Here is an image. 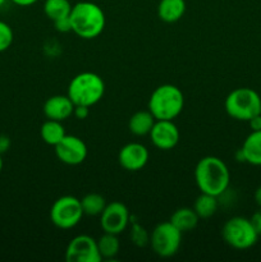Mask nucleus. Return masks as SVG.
Listing matches in <instances>:
<instances>
[{
    "label": "nucleus",
    "mask_w": 261,
    "mask_h": 262,
    "mask_svg": "<svg viewBox=\"0 0 261 262\" xmlns=\"http://www.w3.org/2000/svg\"><path fill=\"white\" fill-rule=\"evenodd\" d=\"M194 181L200 192L220 197L229 187V169L222 159L216 156H205L197 163Z\"/></svg>",
    "instance_id": "1"
},
{
    "label": "nucleus",
    "mask_w": 261,
    "mask_h": 262,
    "mask_svg": "<svg viewBox=\"0 0 261 262\" xmlns=\"http://www.w3.org/2000/svg\"><path fill=\"white\" fill-rule=\"evenodd\" d=\"M72 32L84 40H92L100 36L106 25L105 13L92 2H79L72 7L71 14Z\"/></svg>",
    "instance_id": "2"
},
{
    "label": "nucleus",
    "mask_w": 261,
    "mask_h": 262,
    "mask_svg": "<svg viewBox=\"0 0 261 262\" xmlns=\"http://www.w3.org/2000/svg\"><path fill=\"white\" fill-rule=\"evenodd\" d=\"M184 96L181 89L174 84H161L156 87L148 99L147 109L156 120H173L182 113Z\"/></svg>",
    "instance_id": "3"
},
{
    "label": "nucleus",
    "mask_w": 261,
    "mask_h": 262,
    "mask_svg": "<svg viewBox=\"0 0 261 262\" xmlns=\"http://www.w3.org/2000/svg\"><path fill=\"white\" fill-rule=\"evenodd\" d=\"M105 94L104 79L94 72H82L72 78L67 95L74 105L94 106Z\"/></svg>",
    "instance_id": "4"
},
{
    "label": "nucleus",
    "mask_w": 261,
    "mask_h": 262,
    "mask_svg": "<svg viewBox=\"0 0 261 262\" xmlns=\"http://www.w3.org/2000/svg\"><path fill=\"white\" fill-rule=\"evenodd\" d=\"M224 107L233 119L248 122L251 118L261 113V96L253 89L240 87L228 95Z\"/></svg>",
    "instance_id": "5"
},
{
    "label": "nucleus",
    "mask_w": 261,
    "mask_h": 262,
    "mask_svg": "<svg viewBox=\"0 0 261 262\" xmlns=\"http://www.w3.org/2000/svg\"><path fill=\"white\" fill-rule=\"evenodd\" d=\"M222 237L228 246L235 250H248L253 247L260 235L256 233L250 219L234 216L227 220L222 229Z\"/></svg>",
    "instance_id": "6"
},
{
    "label": "nucleus",
    "mask_w": 261,
    "mask_h": 262,
    "mask_svg": "<svg viewBox=\"0 0 261 262\" xmlns=\"http://www.w3.org/2000/svg\"><path fill=\"white\" fill-rule=\"evenodd\" d=\"M81 200L74 196H61L53 204L50 209V220L59 229H72L83 217Z\"/></svg>",
    "instance_id": "7"
},
{
    "label": "nucleus",
    "mask_w": 261,
    "mask_h": 262,
    "mask_svg": "<svg viewBox=\"0 0 261 262\" xmlns=\"http://www.w3.org/2000/svg\"><path fill=\"white\" fill-rule=\"evenodd\" d=\"M182 232L170 222L159 223L150 234V246L154 252L163 258H169L179 251Z\"/></svg>",
    "instance_id": "8"
},
{
    "label": "nucleus",
    "mask_w": 261,
    "mask_h": 262,
    "mask_svg": "<svg viewBox=\"0 0 261 262\" xmlns=\"http://www.w3.org/2000/svg\"><path fill=\"white\" fill-rule=\"evenodd\" d=\"M101 260L97 241L87 234L72 238L66 248L67 262H100Z\"/></svg>",
    "instance_id": "9"
},
{
    "label": "nucleus",
    "mask_w": 261,
    "mask_h": 262,
    "mask_svg": "<svg viewBox=\"0 0 261 262\" xmlns=\"http://www.w3.org/2000/svg\"><path fill=\"white\" fill-rule=\"evenodd\" d=\"M130 223L129 210L124 204L113 201L106 204L104 211L100 214V227L104 233L119 235L124 232Z\"/></svg>",
    "instance_id": "10"
},
{
    "label": "nucleus",
    "mask_w": 261,
    "mask_h": 262,
    "mask_svg": "<svg viewBox=\"0 0 261 262\" xmlns=\"http://www.w3.org/2000/svg\"><path fill=\"white\" fill-rule=\"evenodd\" d=\"M56 158L66 165L76 166L83 163L87 158V145L77 136L66 135V137L56 146H54Z\"/></svg>",
    "instance_id": "11"
},
{
    "label": "nucleus",
    "mask_w": 261,
    "mask_h": 262,
    "mask_svg": "<svg viewBox=\"0 0 261 262\" xmlns=\"http://www.w3.org/2000/svg\"><path fill=\"white\" fill-rule=\"evenodd\" d=\"M148 136L156 148L166 151L178 145L181 133L173 120H156Z\"/></svg>",
    "instance_id": "12"
},
{
    "label": "nucleus",
    "mask_w": 261,
    "mask_h": 262,
    "mask_svg": "<svg viewBox=\"0 0 261 262\" xmlns=\"http://www.w3.org/2000/svg\"><path fill=\"white\" fill-rule=\"evenodd\" d=\"M150 154L146 146L138 142H129L120 148L118 154V161L120 166L128 171H137L145 168Z\"/></svg>",
    "instance_id": "13"
},
{
    "label": "nucleus",
    "mask_w": 261,
    "mask_h": 262,
    "mask_svg": "<svg viewBox=\"0 0 261 262\" xmlns=\"http://www.w3.org/2000/svg\"><path fill=\"white\" fill-rule=\"evenodd\" d=\"M42 109L48 119L63 122L73 115L74 104L68 95H55L46 100Z\"/></svg>",
    "instance_id": "14"
},
{
    "label": "nucleus",
    "mask_w": 261,
    "mask_h": 262,
    "mask_svg": "<svg viewBox=\"0 0 261 262\" xmlns=\"http://www.w3.org/2000/svg\"><path fill=\"white\" fill-rule=\"evenodd\" d=\"M241 151L245 158V163L261 166V130H252L243 141Z\"/></svg>",
    "instance_id": "15"
},
{
    "label": "nucleus",
    "mask_w": 261,
    "mask_h": 262,
    "mask_svg": "<svg viewBox=\"0 0 261 262\" xmlns=\"http://www.w3.org/2000/svg\"><path fill=\"white\" fill-rule=\"evenodd\" d=\"M186 0H160L158 17L165 23L178 22L186 13Z\"/></svg>",
    "instance_id": "16"
},
{
    "label": "nucleus",
    "mask_w": 261,
    "mask_h": 262,
    "mask_svg": "<svg viewBox=\"0 0 261 262\" xmlns=\"http://www.w3.org/2000/svg\"><path fill=\"white\" fill-rule=\"evenodd\" d=\"M155 122V117L151 114L150 110H140V112H136L135 114L129 118L128 129H129V132L132 133L133 136L142 137V136H146L150 133V130L153 129Z\"/></svg>",
    "instance_id": "17"
},
{
    "label": "nucleus",
    "mask_w": 261,
    "mask_h": 262,
    "mask_svg": "<svg viewBox=\"0 0 261 262\" xmlns=\"http://www.w3.org/2000/svg\"><path fill=\"white\" fill-rule=\"evenodd\" d=\"M169 222L179 230V232H189L193 230L197 227L200 222L199 215L193 210V207H181L177 209L176 211L171 214L170 220Z\"/></svg>",
    "instance_id": "18"
},
{
    "label": "nucleus",
    "mask_w": 261,
    "mask_h": 262,
    "mask_svg": "<svg viewBox=\"0 0 261 262\" xmlns=\"http://www.w3.org/2000/svg\"><path fill=\"white\" fill-rule=\"evenodd\" d=\"M66 129L61 122L59 120L48 119L42 123L40 128V136L44 142L49 146H56L64 137H66Z\"/></svg>",
    "instance_id": "19"
},
{
    "label": "nucleus",
    "mask_w": 261,
    "mask_h": 262,
    "mask_svg": "<svg viewBox=\"0 0 261 262\" xmlns=\"http://www.w3.org/2000/svg\"><path fill=\"white\" fill-rule=\"evenodd\" d=\"M97 248L102 260H113L118 256L120 250V242L117 234L104 233L97 239Z\"/></svg>",
    "instance_id": "20"
},
{
    "label": "nucleus",
    "mask_w": 261,
    "mask_h": 262,
    "mask_svg": "<svg viewBox=\"0 0 261 262\" xmlns=\"http://www.w3.org/2000/svg\"><path fill=\"white\" fill-rule=\"evenodd\" d=\"M73 5L69 0H45L44 3V13L50 20L61 19L67 18L71 14V10Z\"/></svg>",
    "instance_id": "21"
},
{
    "label": "nucleus",
    "mask_w": 261,
    "mask_h": 262,
    "mask_svg": "<svg viewBox=\"0 0 261 262\" xmlns=\"http://www.w3.org/2000/svg\"><path fill=\"white\" fill-rule=\"evenodd\" d=\"M217 206H219V202H217L216 196L201 192L194 201L193 210L199 215L200 219H209L217 211Z\"/></svg>",
    "instance_id": "22"
},
{
    "label": "nucleus",
    "mask_w": 261,
    "mask_h": 262,
    "mask_svg": "<svg viewBox=\"0 0 261 262\" xmlns=\"http://www.w3.org/2000/svg\"><path fill=\"white\" fill-rule=\"evenodd\" d=\"M82 210L87 216H100L106 206L104 196L100 193H87L81 199Z\"/></svg>",
    "instance_id": "23"
},
{
    "label": "nucleus",
    "mask_w": 261,
    "mask_h": 262,
    "mask_svg": "<svg viewBox=\"0 0 261 262\" xmlns=\"http://www.w3.org/2000/svg\"><path fill=\"white\" fill-rule=\"evenodd\" d=\"M130 241L137 247H145V246L150 245V233L142 225L133 222L130 225Z\"/></svg>",
    "instance_id": "24"
},
{
    "label": "nucleus",
    "mask_w": 261,
    "mask_h": 262,
    "mask_svg": "<svg viewBox=\"0 0 261 262\" xmlns=\"http://www.w3.org/2000/svg\"><path fill=\"white\" fill-rule=\"evenodd\" d=\"M14 40V33L12 27L4 20H0V53L7 51L12 46Z\"/></svg>",
    "instance_id": "25"
},
{
    "label": "nucleus",
    "mask_w": 261,
    "mask_h": 262,
    "mask_svg": "<svg viewBox=\"0 0 261 262\" xmlns=\"http://www.w3.org/2000/svg\"><path fill=\"white\" fill-rule=\"evenodd\" d=\"M54 23V27H55L56 31L61 33H67V32H71L72 31V26H71V19L69 17L67 18H61V19L55 20Z\"/></svg>",
    "instance_id": "26"
},
{
    "label": "nucleus",
    "mask_w": 261,
    "mask_h": 262,
    "mask_svg": "<svg viewBox=\"0 0 261 262\" xmlns=\"http://www.w3.org/2000/svg\"><path fill=\"white\" fill-rule=\"evenodd\" d=\"M89 115H90V107L89 106H84V105H74L73 117H76L77 119H79V120H83V119H86Z\"/></svg>",
    "instance_id": "27"
},
{
    "label": "nucleus",
    "mask_w": 261,
    "mask_h": 262,
    "mask_svg": "<svg viewBox=\"0 0 261 262\" xmlns=\"http://www.w3.org/2000/svg\"><path fill=\"white\" fill-rule=\"evenodd\" d=\"M250 222L251 224H252V227L255 228L256 233H257L258 235H261V209L257 210V211L250 217Z\"/></svg>",
    "instance_id": "28"
},
{
    "label": "nucleus",
    "mask_w": 261,
    "mask_h": 262,
    "mask_svg": "<svg viewBox=\"0 0 261 262\" xmlns=\"http://www.w3.org/2000/svg\"><path fill=\"white\" fill-rule=\"evenodd\" d=\"M248 124H250V128L252 130H261V113L251 118L248 120Z\"/></svg>",
    "instance_id": "29"
},
{
    "label": "nucleus",
    "mask_w": 261,
    "mask_h": 262,
    "mask_svg": "<svg viewBox=\"0 0 261 262\" xmlns=\"http://www.w3.org/2000/svg\"><path fill=\"white\" fill-rule=\"evenodd\" d=\"M10 147V138L8 136L0 135V154H5Z\"/></svg>",
    "instance_id": "30"
},
{
    "label": "nucleus",
    "mask_w": 261,
    "mask_h": 262,
    "mask_svg": "<svg viewBox=\"0 0 261 262\" xmlns=\"http://www.w3.org/2000/svg\"><path fill=\"white\" fill-rule=\"evenodd\" d=\"M13 4L18 5V7H31L35 3H37L38 0H10Z\"/></svg>",
    "instance_id": "31"
},
{
    "label": "nucleus",
    "mask_w": 261,
    "mask_h": 262,
    "mask_svg": "<svg viewBox=\"0 0 261 262\" xmlns=\"http://www.w3.org/2000/svg\"><path fill=\"white\" fill-rule=\"evenodd\" d=\"M253 199H255V202L257 204V206L261 209V186L258 187L255 191V194H253Z\"/></svg>",
    "instance_id": "32"
},
{
    "label": "nucleus",
    "mask_w": 261,
    "mask_h": 262,
    "mask_svg": "<svg viewBox=\"0 0 261 262\" xmlns=\"http://www.w3.org/2000/svg\"><path fill=\"white\" fill-rule=\"evenodd\" d=\"M3 165H4V163H3V156H2V154H0V173H2V170H3Z\"/></svg>",
    "instance_id": "33"
},
{
    "label": "nucleus",
    "mask_w": 261,
    "mask_h": 262,
    "mask_svg": "<svg viewBox=\"0 0 261 262\" xmlns=\"http://www.w3.org/2000/svg\"><path fill=\"white\" fill-rule=\"evenodd\" d=\"M7 2L8 0H0V7H3V5H4Z\"/></svg>",
    "instance_id": "34"
}]
</instances>
